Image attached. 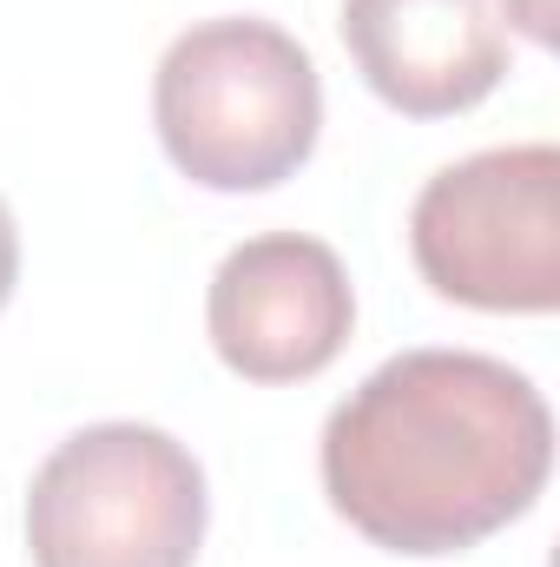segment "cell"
Masks as SVG:
<instances>
[{"label": "cell", "instance_id": "obj_1", "mask_svg": "<svg viewBox=\"0 0 560 567\" xmlns=\"http://www.w3.org/2000/svg\"><path fill=\"white\" fill-rule=\"evenodd\" d=\"M330 508L390 555H462L521 522L554 468L535 377L481 350H403L323 423Z\"/></svg>", "mask_w": 560, "mask_h": 567}, {"label": "cell", "instance_id": "obj_2", "mask_svg": "<svg viewBox=\"0 0 560 567\" xmlns=\"http://www.w3.org/2000/svg\"><path fill=\"white\" fill-rule=\"evenodd\" d=\"M165 158L205 192H271L323 133V80L297 33L258 13L185 27L152 73Z\"/></svg>", "mask_w": 560, "mask_h": 567}, {"label": "cell", "instance_id": "obj_3", "mask_svg": "<svg viewBox=\"0 0 560 567\" xmlns=\"http://www.w3.org/2000/svg\"><path fill=\"white\" fill-rule=\"evenodd\" d=\"M205 468L152 423L66 435L27 488L33 567H191L205 542Z\"/></svg>", "mask_w": 560, "mask_h": 567}, {"label": "cell", "instance_id": "obj_4", "mask_svg": "<svg viewBox=\"0 0 560 567\" xmlns=\"http://www.w3.org/2000/svg\"><path fill=\"white\" fill-rule=\"evenodd\" d=\"M409 251L435 297L541 317L560 303V145H488L442 165L409 205Z\"/></svg>", "mask_w": 560, "mask_h": 567}, {"label": "cell", "instance_id": "obj_5", "mask_svg": "<svg viewBox=\"0 0 560 567\" xmlns=\"http://www.w3.org/2000/svg\"><path fill=\"white\" fill-rule=\"evenodd\" d=\"M350 323L356 290L343 258L303 231L245 238L238 251H225L205 297L211 350L245 383H303L330 370L350 343Z\"/></svg>", "mask_w": 560, "mask_h": 567}, {"label": "cell", "instance_id": "obj_6", "mask_svg": "<svg viewBox=\"0 0 560 567\" xmlns=\"http://www.w3.org/2000/svg\"><path fill=\"white\" fill-rule=\"evenodd\" d=\"M343 47L370 93L409 120L468 113L508 73V33L488 0H343Z\"/></svg>", "mask_w": 560, "mask_h": 567}, {"label": "cell", "instance_id": "obj_7", "mask_svg": "<svg viewBox=\"0 0 560 567\" xmlns=\"http://www.w3.org/2000/svg\"><path fill=\"white\" fill-rule=\"evenodd\" d=\"M13 278H20V231H13V212L0 205V310L13 297Z\"/></svg>", "mask_w": 560, "mask_h": 567}]
</instances>
